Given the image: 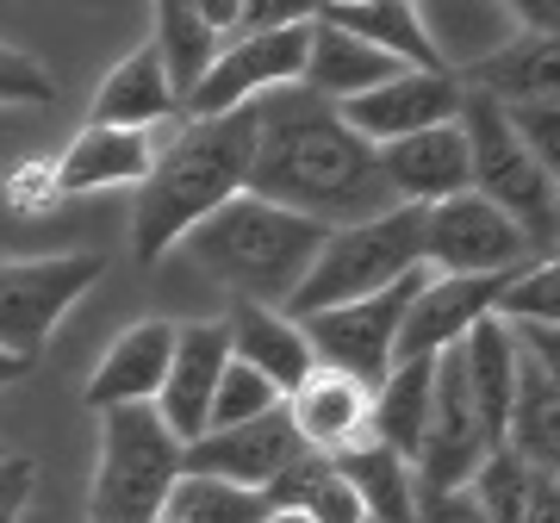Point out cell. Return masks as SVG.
Listing matches in <instances>:
<instances>
[{"mask_svg": "<svg viewBox=\"0 0 560 523\" xmlns=\"http://www.w3.org/2000/svg\"><path fill=\"white\" fill-rule=\"evenodd\" d=\"M243 194L324 231L393 212L381 150H368L337 119V106H324L305 88H275L268 101H256V156H249Z\"/></svg>", "mask_w": 560, "mask_h": 523, "instance_id": "cell-1", "label": "cell"}, {"mask_svg": "<svg viewBox=\"0 0 560 523\" xmlns=\"http://www.w3.org/2000/svg\"><path fill=\"white\" fill-rule=\"evenodd\" d=\"M256 156V106H237L224 119H194L156 150L131 219L138 262L168 256L200 219H212L224 200H237Z\"/></svg>", "mask_w": 560, "mask_h": 523, "instance_id": "cell-2", "label": "cell"}, {"mask_svg": "<svg viewBox=\"0 0 560 523\" xmlns=\"http://www.w3.org/2000/svg\"><path fill=\"white\" fill-rule=\"evenodd\" d=\"M324 224L293 219L280 206L256 200V194H237L224 200L212 219H200L180 249L200 262L212 281H224L237 293V305H268V312H287V300L300 293L305 268L318 262L324 249Z\"/></svg>", "mask_w": 560, "mask_h": 523, "instance_id": "cell-3", "label": "cell"}, {"mask_svg": "<svg viewBox=\"0 0 560 523\" xmlns=\"http://www.w3.org/2000/svg\"><path fill=\"white\" fill-rule=\"evenodd\" d=\"M418 268H423V212L418 206H393L381 219L330 231L318 262L305 268L300 293L287 300V312L300 324L312 312H337V305L374 300L386 287H399L405 275H418Z\"/></svg>", "mask_w": 560, "mask_h": 523, "instance_id": "cell-4", "label": "cell"}, {"mask_svg": "<svg viewBox=\"0 0 560 523\" xmlns=\"http://www.w3.org/2000/svg\"><path fill=\"white\" fill-rule=\"evenodd\" d=\"M455 125L467 138V187L517 224L529 256L548 262V249H555V175H541L536 162L523 156V143L504 125V106L474 94V88H460Z\"/></svg>", "mask_w": 560, "mask_h": 523, "instance_id": "cell-5", "label": "cell"}, {"mask_svg": "<svg viewBox=\"0 0 560 523\" xmlns=\"http://www.w3.org/2000/svg\"><path fill=\"white\" fill-rule=\"evenodd\" d=\"M180 480V443L150 405L101 411V474H94V523H156L162 499Z\"/></svg>", "mask_w": 560, "mask_h": 523, "instance_id": "cell-6", "label": "cell"}, {"mask_svg": "<svg viewBox=\"0 0 560 523\" xmlns=\"http://www.w3.org/2000/svg\"><path fill=\"white\" fill-rule=\"evenodd\" d=\"M423 281H430V268L405 275L399 287H386V293H374V300H355V305H337V312L300 318L312 362L330 368V374H342V381H355L361 393H374V386L393 374V362H399L405 312H411V300H418Z\"/></svg>", "mask_w": 560, "mask_h": 523, "instance_id": "cell-7", "label": "cell"}, {"mask_svg": "<svg viewBox=\"0 0 560 523\" xmlns=\"http://www.w3.org/2000/svg\"><path fill=\"white\" fill-rule=\"evenodd\" d=\"M101 256H44V262H0V356L32 368L57 318L101 281Z\"/></svg>", "mask_w": 560, "mask_h": 523, "instance_id": "cell-8", "label": "cell"}, {"mask_svg": "<svg viewBox=\"0 0 560 523\" xmlns=\"http://www.w3.org/2000/svg\"><path fill=\"white\" fill-rule=\"evenodd\" d=\"M305 44H312V20L261 32V38L219 44V62H212L206 81L187 94V113H194V119H224V113H237V106L268 101L275 88H300Z\"/></svg>", "mask_w": 560, "mask_h": 523, "instance_id": "cell-9", "label": "cell"}, {"mask_svg": "<svg viewBox=\"0 0 560 523\" xmlns=\"http://www.w3.org/2000/svg\"><path fill=\"white\" fill-rule=\"evenodd\" d=\"M529 243L492 200H480L474 187L442 206H423V268L442 275H517L529 268Z\"/></svg>", "mask_w": 560, "mask_h": 523, "instance_id": "cell-10", "label": "cell"}, {"mask_svg": "<svg viewBox=\"0 0 560 523\" xmlns=\"http://www.w3.org/2000/svg\"><path fill=\"white\" fill-rule=\"evenodd\" d=\"M455 113H460V75H442V69H405V75H393L386 88L337 106V119L349 125L368 150H386V143H399V138L455 125Z\"/></svg>", "mask_w": 560, "mask_h": 523, "instance_id": "cell-11", "label": "cell"}, {"mask_svg": "<svg viewBox=\"0 0 560 523\" xmlns=\"http://www.w3.org/2000/svg\"><path fill=\"white\" fill-rule=\"evenodd\" d=\"M300 455V437L287 411H261L249 423H231V430H206L200 443L180 449V474H200V480H224L243 486V492H268L275 474Z\"/></svg>", "mask_w": 560, "mask_h": 523, "instance_id": "cell-12", "label": "cell"}, {"mask_svg": "<svg viewBox=\"0 0 560 523\" xmlns=\"http://www.w3.org/2000/svg\"><path fill=\"white\" fill-rule=\"evenodd\" d=\"M224 362H231L224 324H175V356H168V374H162L150 411L180 449L206 437V411H212V386H219Z\"/></svg>", "mask_w": 560, "mask_h": 523, "instance_id": "cell-13", "label": "cell"}, {"mask_svg": "<svg viewBox=\"0 0 560 523\" xmlns=\"http://www.w3.org/2000/svg\"><path fill=\"white\" fill-rule=\"evenodd\" d=\"M511 275H430L418 287V300L405 312V330H399V362L411 356H442L455 349L480 318L499 312V293Z\"/></svg>", "mask_w": 560, "mask_h": 523, "instance_id": "cell-14", "label": "cell"}, {"mask_svg": "<svg viewBox=\"0 0 560 523\" xmlns=\"http://www.w3.org/2000/svg\"><path fill=\"white\" fill-rule=\"evenodd\" d=\"M381 175H386L393 206H418V212L467 194V138H460V125H436V131L386 143Z\"/></svg>", "mask_w": 560, "mask_h": 523, "instance_id": "cell-15", "label": "cell"}, {"mask_svg": "<svg viewBox=\"0 0 560 523\" xmlns=\"http://www.w3.org/2000/svg\"><path fill=\"white\" fill-rule=\"evenodd\" d=\"M168 356H175V324L168 318H143L131 324L113 349L101 356L94 381H88V411H119V405H156L162 374H168Z\"/></svg>", "mask_w": 560, "mask_h": 523, "instance_id": "cell-16", "label": "cell"}, {"mask_svg": "<svg viewBox=\"0 0 560 523\" xmlns=\"http://www.w3.org/2000/svg\"><path fill=\"white\" fill-rule=\"evenodd\" d=\"M280 411L293 423L300 449H318V455H337V449L368 437V393H361L355 381L330 374V368H312V374L280 399Z\"/></svg>", "mask_w": 560, "mask_h": 523, "instance_id": "cell-17", "label": "cell"}, {"mask_svg": "<svg viewBox=\"0 0 560 523\" xmlns=\"http://www.w3.org/2000/svg\"><path fill=\"white\" fill-rule=\"evenodd\" d=\"M224 342H231V362L256 368L280 399H287L312 368H318V362H312V349H305V330L293 318L268 312V305H237V312L224 318Z\"/></svg>", "mask_w": 560, "mask_h": 523, "instance_id": "cell-18", "label": "cell"}, {"mask_svg": "<svg viewBox=\"0 0 560 523\" xmlns=\"http://www.w3.org/2000/svg\"><path fill=\"white\" fill-rule=\"evenodd\" d=\"M455 349H460V374H467V399H474V423H480L486 449L499 455L504 418H511V386H517V342L499 318H480Z\"/></svg>", "mask_w": 560, "mask_h": 523, "instance_id": "cell-19", "label": "cell"}, {"mask_svg": "<svg viewBox=\"0 0 560 523\" xmlns=\"http://www.w3.org/2000/svg\"><path fill=\"white\" fill-rule=\"evenodd\" d=\"M150 162H156V143L150 131H106V125H88L69 150L57 156V194H101V187H125L150 175Z\"/></svg>", "mask_w": 560, "mask_h": 523, "instance_id": "cell-20", "label": "cell"}, {"mask_svg": "<svg viewBox=\"0 0 560 523\" xmlns=\"http://www.w3.org/2000/svg\"><path fill=\"white\" fill-rule=\"evenodd\" d=\"M393 75H405L393 57H381V50H368V44L342 38V32H330V25L312 20V44H305V75H300L305 94H318L324 106H349V101H361V94L386 88Z\"/></svg>", "mask_w": 560, "mask_h": 523, "instance_id": "cell-21", "label": "cell"}, {"mask_svg": "<svg viewBox=\"0 0 560 523\" xmlns=\"http://www.w3.org/2000/svg\"><path fill=\"white\" fill-rule=\"evenodd\" d=\"M504 455H517L523 467H548L560 462V386L555 368L523 356L517 349V386H511V418H504Z\"/></svg>", "mask_w": 560, "mask_h": 523, "instance_id": "cell-22", "label": "cell"}, {"mask_svg": "<svg viewBox=\"0 0 560 523\" xmlns=\"http://www.w3.org/2000/svg\"><path fill=\"white\" fill-rule=\"evenodd\" d=\"M312 20L342 32V38L368 44V50H381L393 57L399 69H436V50L423 38L418 25V7H405V0H349V7H312ZM448 75V69H442Z\"/></svg>", "mask_w": 560, "mask_h": 523, "instance_id": "cell-23", "label": "cell"}, {"mask_svg": "<svg viewBox=\"0 0 560 523\" xmlns=\"http://www.w3.org/2000/svg\"><path fill=\"white\" fill-rule=\"evenodd\" d=\"M430 386H436V356H411V362H393V374L368 393V437L393 449L399 462L418 455L430 430Z\"/></svg>", "mask_w": 560, "mask_h": 523, "instance_id": "cell-24", "label": "cell"}, {"mask_svg": "<svg viewBox=\"0 0 560 523\" xmlns=\"http://www.w3.org/2000/svg\"><path fill=\"white\" fill-rule=\"evenodd\" d=\"M330 467H337V480L355 492V504H361V518L368 523H418V511H411V499H418L411 462H399V455L381 449L374 437L337 449Z\"/></svg>", "mask_w": 560, "mask_h": 523, "instance_id": "cell-25", "label": "cell"}, {"mask_svg": "<svg viewBox=\"0 0 560 523\" xmlns=\"http://www.w3.org/2000/svg\"><path fill=\"white\" fill-rule=\"evenodd\" d=\"M555 38L548 32H511V38L480 62V69H467L460 88H474L486 101L499 106H529V101H555Z\"/></svg>", "mask_w": 560, "mask_h": 523, "instance_id": "cell-26", "label": "cell"}, {"mask_svg": "<svg viewBox=\"0 0 560 523\" xmlns=\"http://www.w3.org/2000/svg\"><path fill=\"white\" fill-rule=\"evenodd\" d=\"M467 492L480 499L486 523H560V486L548 467H523L517 455H486L480 474L467 480Z\"/></svg>", "mask_w": 560, "mask_h": 523, "instance_id": "cell-27", "label": "cell"}, {"mask_svg": "<svg viewBox=\"0 0 560 523\" xmlns=\"http://www.w3.org/2000/svg\"><path fill=\"white\" fill-rule=\"evenodd\" d=\"M175 113V94H168V75H162L156 50L143 44V50H131V57L106 75V88L94 94V125H106V131H150V125H162Z\"/></svg>", "mask_w": 560, "mask_h": 523, "instance_id": "cell-28", "label": "cell"}, {"mask_svg": "<svg viewBox=\"0 0 560 523\" xmlns=\"http://www.w3.org/2000/svg\"><path fill=\"white\" fill-rule=\"evenodd\" d=\"M418 25L430 50H436V69H480L492 50H499L517 20H511V7H418Z\"/></svg>", "mask_w": 560, "mask_h": 523, "instance_id": "cell-29", "label": "cell"}, {"mask_svg": "<svg viewBox=\"0 0 560 523\" xmlns=\"http://www.w3.org/2000/svg\"><path fill=\"white\" fill-rule=\"evenodd\" d=\"M156 62L162 75H168V94H175V106H187V94L206 81V69L219 62V38L200 25V13L187 7V0H162L156 7Z\"/></svg>", "mask_w": 560, "mask_h": 523, "instance_id": "cell-30", "label": "cell"}, {"mask_svg": "<svg viewBox=\"0 0 560 523\" xmlns=\"http://www.w3.org/2000/svg\"><path fill=\"white\" fill-rule=\"evenodd\" d=\"M268 518V499L261 492H243V486L224 480H200V474H180L175 492L162 499L156 523H261Z\"/></svg>", "mask_w": 560, "mask_h": 523, "instance_id": "cell-31", "label": "cell"}, {"mask_svg": "<svg viewBox=\"0 0 560 523\" xmlns=\"http://www.w3.org/2000/svg\"><path fill=\"white\" fill-rule=\"evenodd\" d=\"M499 324H560V268L555 262H529L517 268L499 293Z\"/></svg>", "mask_w": 560, "mask_h": 523, "instance_id": "cell-32", "label": "cell"}, {"mask_svg": "<svg viewBox=\"0 0 560 523\" xmlns=\"http://www.w3.org/2000/svg\"><path fill=\"white\" fill-rule=\"evenodd\" d=\"M275 405H280V393L261 381L256 368L224 362L219 386H212V411H206V430H231V423H249V418H261V411H275Z\"/></svg>", "mask_w": 560, "mask_h": 523, "instance_id": "cell-33", "label": "cell"}, {"mask_svg": "<svg viewBox=\"0 0 560 523\" xmlns=\"http://www.w3.org/2000/svg\"><path fill=\"white\" fill-rule=\"evenodd\" d=\"M504 125H511V138L523 143V156L536 162L541 175H555L560 168V106L555 101L504 106Z\"/></svg>", "mask_w": 560, "mask_h": 523, "instance_id": "cell-34", "label": "cell"}, {"mask_svg": "<svg viewBox=\"0 0 560 523\" xmlns=\"http://www.w3.org/2000/svg\"><path fill=\"white\" fill-rule=\"evenodd\" d=\"M50 101H57V81L44 75V62L0 44V106H50Z\"/></svg>", "mask_w": 560, "mask_h": 523, "instance_id": "cell-35", "label": "cell"}, {"mask_svg": "<svg viewBox=\"0 0 560 523\" xmlns=\"http://www.w3.org/2000/svg\"><path fill=\"white\" fill-rule=\"evenodd\" d=\"M411 511H418V523H486L480 499H474L467 486H460V492H430V486H418Z\"/></svg>", "mask_w": 560, "mask_h": 523, "instance_id": "cell-36", "label": "cell"}, {"mask_svg": "<svg viewBox=\"0 0 560 523\" xmlns=\"http://www.w3.org/2000/svg\"><path fill=\"white\" fill-rule=\"evenodd\" d=\"M32 486H38V467L20 462V455H0V523H20Z\"/></svg>", "mask_w": 560, "mask_h": 523, "instance_id": "cell-37", "label": "cell"}, {"mask_svg": "<svg viewBox=\"0 0 560 523\" xmlns=\"http://www.w3.org/2000/svg\"><path fill=\"white\" fill-rule=\"evenodd\" d=\"M25 374V362H13V356H0V386H13Z\"/></svg>", "mask_w": 560, "mask_h": 523, "instance_id": "cell-38", "label": "cell"}, {"mask_svg": "<svg viewBox=\"0 0 560 523\" xmlns=\"http://www.w3.org/2000/svg\"><path fill=\"white\" fill-rule=\"evenodd\" d=\"M261 523H305V518H300V511H268Z\"/></svg>", "mask_w": 560, "mask_h": 523, "instance_id": "cell-39", "label": "cell"}]
</instances>
